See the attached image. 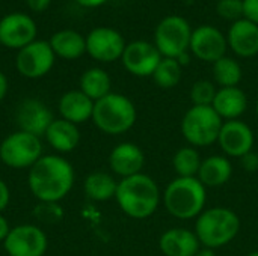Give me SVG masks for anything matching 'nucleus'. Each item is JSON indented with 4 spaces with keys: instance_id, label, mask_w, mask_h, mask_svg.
<instances>
[{
    "instance_id": "1",
    "label": "nucleus",
    "mask_w": 258,
    "mask_h": 256,
    "mask_svg": "<svg viewBox=\"0 0 258 256\" xmlns=\"http://www.w3.org/2000/svg\"><path fill=\"white\" fill-rule=\"evenodd\" d=\"M73 164L54 154L42 155L27 172V186L30 193L39 202L59 204L74 187Z\"/></svg>"
},
{
    "instance_id": "2",
    "label": "nucleus",
    "mask_w": 258,
    "mask_h": 256,
    "mask_svg": "<svg viewBox=\"0 0 258 256\" xmlns=\"http://www.w3.org/2000/svg\"><path fill=\"white\" fill-rule=\"evenodd\" d=\"M115 201L125 216L142 220L157 211L162 193L157 183L150 175L141 172L118 181Z\"/></svg>"
},
{
    "instance_id": "3",
    "label": "nucleus",
    "mask_w": 258,
    "mask_h": 256,
    "mask_svg": "<svg viewBox=\"0 0 258 256\" xmlns=\"http://www.w3.org/2000/svg\"><path fill=\"white\" fill-rule=\"evenodd\" d=\"M166 211L178 220L197 219L207 204V189L197 178H174L162 195Z\"/></svg>"
},
{
    "instance_id": "4",
    "label": "nucleus",
    "mask_w": 258,
    "mask_h": 256,
    "mask_svg": "<svg viewBox=\"0 0 258 256\" xmlns=\"http://www.w3.org/2000/svg\"><path fill=\"white\" fill-rule=\"evenodd\" d=\"M240 232L239 216L227 207L206 208L195 222V234L201 247L212 250L228 246Z\"/></svg>"
},
{
    "instance_id": "5",
    "label": "nucleus",
    "mask_w": 258,
    "mask_h": 256,
    "mask_svg": "<svg viewBox=\"0 0 258 256\" xmlns=\"http://www.w3.org/2000/svg\"><path fill=\"white\" fill-rule=\"evenodd\" d=\"M136 119L138 110L135 103L122 94L110 92L94 103L92 122L104 134H124L133 128Z\"/></svg>"
},
{
    "instance_id": "6",
    "label": "nucleus",
    "mask_w": 258,
    "mask_h": 256,
    "mask_svg": "<svg viewBox=\"0 0 258 256\" xmlns=\"http://www.w3.org/2000/svg\"><path fill=\"white\" fill-rule=\"evenodd\" d=\"M222 124V118L212 106H192L181 119L180 131L190 146L206 148L218 143Z\"/></svg>"
},
{
    "instance_id": "7",
    "label": "nucleus",
    "mask_w": 258,
    "mask_h": 256,
    "mask_svg": "<svg viewBox=\"0 0 258 256\" xmlns=\"http://www.w3.org/2000/svg\"><path fill=\"white\" fill-rule=\"evenodd\" d=\"M41 137L17 130L0 143L2 163L11 169H30L42 157Z\"/></svg>"
},
{
    "instance_id": "8",
    "label": "nucleus",
    "mask_w": 258,
    "mask_h": 256,
    "mask_svg": "<svg viewBox=\"0 0 258 256\" xmlns=\"http://www.w3.org/2000/svg\"><path fill=\"white\" fill-rule=\"evenodd\" d=\"M192 27L181 15H168L154 30V45L163 57L177 59L189 51Z\"/></svg>"
},
{
    "instance_id": "9",
    "label": "nucleus",
    "mask_w": 258,
    "mask_h": 256,
    "mask_svg": "<svg viewBox=\"0 0 258 256\" xmlns=\"http://www.w3.org/2000/svg\"><path fill=\"white\" fill-rule=\"evenodd\" d=\"M3 249L8 256H44L48 249V238L39 226L24 223L11 228Z\"/></svg>"
},
{
    "instance_id": "10",
    "label": "nucleus",
    "mask_w": 258,
    "mask_h": 256,
    "mask_svg": "<svg viewBox=\"0 0 258 256\" xmlns=\"http://www.w3.org/2000/svg\"><path fill=\"white\" fill-rule=\"evenodd\" d=\"M54 51L47 41H33L18 50L15 57L17 71L26 78H41L50 72L54 65Z\"/></svg>"
},
{
    "instance_id": "11",
    "label": "nucleus",
    "mask_w": 258,
    "mask_h": 256,
    "mask_svg": "<svg viewBox=\"0 0 258 256\" xmlns=\"http://www.w3.org/2000/svg\"><path fill=\"white\" fill-rule=\"evenodd\" d=\"M124 36L112 27H95L86 36V53L98 62H115L125 50Z\"/></svg>"
},
{
    "instance_id": "12",
    "label": "nucleus",
    "mask_w": 258,
    "mask_h": 256,
    "mask_svg": "<svg viewBox=\"0 0 258 256\" xmlns=\"http://www.w3.org/2000/svg\"><path fill=\"white\" fill-rule=\"evenodd\" d=\"M227 48H228L227 36L218 27L210 24H203L192 30L189 50L197 59L203 62L215 63L216 60L225 56Z\"/></svg>"
},
{
    "instance_id": "13",
    "label": "nucleus",
    "mask_w": 258,
    "mask_h": 256,
    "mask_svg": "<svg viewBox=\"0 0 258 256\" xmlns=\"http://www.w3.org/2000/svg\"><path fill=\"white\" fill-rule=\"evenodd\" d=\"M162 59L157 47L144 39L128 42L121 57L124 68L136 77H151Z\"/></svg>"
},
{
    "instance_id": "14",
    "label": "nucleus",
    "mask_w": 258,
    "mask_h": 256,
    "mask_svg": "<svg viewBox=\"0 0 258 256\" xmlns=\"http://www.w3.org/2000/svg\"><path fill=\"white\" fill-rule=\"evenodd\" d=\"M255 136L252 128L242 119L224 121L218 145L225 157L242 158L248 152L254 151Z\"/></svg>"
},
{
    "instance_id": "15",
    "label": "nucleus",
    "mask_w": 258,
    "mask_h": 256,
    "mask_svg": "<svg viewBox=\"0 0 258 256\" xmlns=\"http://www.w3.org/2000/svg\"><path fill=\"white\" fill-rule=\"evenodd\" d=\"M36 38V24L27 14L12 12L0 20V44L21 50Z\"/></svg>"
},
{
    "instance_id": "16",
    "label": "nucleus",
    "mask_w": 258,
    "mask_h": 256,
    "mask_svg": "<svg viewBox=\"0 0 258 256\" xmlns=\"http://www.w3.org/2000/svg\"><path fill=\"white\" fill-rule=\"evenodd\" d=\"M53 115L50 109L39 100L27 98L17 109V124L18 130L35 134L38 137L44 136L50 124L53 122Z\"/></svg>"
},
{
    "instance_id": "17",
    "label": "nucleus",
    "mask_w": 258,
    "mask_h": 256,
    "mask_svg": "<svg viewBox=\"0 0 258 256\" xmlns=\"http://www.w3.org/2000/svg\"><path fill=\"white\" fill-rule=\"evenodd\" d=\"M144 166H145V154L133 142L118 143L109 154V167L115 175L121 178L141 174Z\"/></svg>"
},
{
    "instance_id": "18",
    "label": "nucleus",
    "mask_w": 258,
    "mask_h": 256,
    "mask_svg": "<svg viewBox=\"0 0 258 256\" xmlns=\"http://www.w3.org/2000/svg\"><path fill=\"white\" fill-rule=\"evenodd\" d=\"M227 42L231 51L243 59H251L258 54V24L242 18L231 23Z\"/></svg>"
},
{
    "instance_id": "19",
    "label": "nucleus",
    "mask_w": 258,
    "mask_h": 256,
    "mask_svg": "<svg viewBox=\"0 0 258 256\" xmlns=\"http://www.w3.org/2000/svg\"><path fill=\"white\" fill-rule=\"evenodd\" d=\"M159 249L165 256H195L201 249V243L195 231L171 228L160 235Z\"/></svg>"
},
{
    "instance_id": "20",
    "label": "nucleus",
    "mask_w": 258,
    "mask_h": 256,
    "mask_svg": "<svg viewBox=\"0 0 258 256\" xmlns=\"http://www.w3.org/2000/svg\"><path fill=\"white\" fill-rule=\"evenodd\" d=\"M212 107L222 118V121L240 119L248 109V97L239 86L219 88Z\"/></svg>"
},
{
    "instance_id": "21",
    "label": "nucleus",
    "mask_w": 258,
    "mask_h": 256,
    "mask_svg": "<svg viewBox=\"0 0 258 256\" xmlns=\"http://www.w3.org/2000/svg\"><path fill=\"white\" fill-rule=\"evenodd\" d=\"M57 109L62 119L79 125L92 119L94 101L89 97H86L80 89L68 91L60 97Z\"/></svg>"
},
{
    "instance_id": "22",
    "label": "nucleus",
    "mask_w": 258,
    "mask_h": 256,
    "mask_svg": "<svg viewBox=\"0 0 258 256\" xmlns=\"http://www.w3.org/2000/svg\"><path fill=\"white\" fill-rule=\"evenodd\" d=\"M47 143L59 154L74 151L80 143V130L76 124H71L62 118L53 119L44 134Z\"/></svg>"
},
{
    "instance_id": "23",
    "label": "nucleus",
    "mask_w": 258,
    "mask_h": 256,
    "mask_svg": "<svg viewBox=\"0 0 258 256\" xmlns=\"http://www.w3.org/2000/svg\"><path fill=\"white\" fill-rule=\"evenodd\" d=\"M233 177V164L225 155H210L203 158L197 178L206 189H216L225 186Z\"/></svg>"
},
{
    "instance_id": "24",
    "label": "nucleus",
    "mask_w": 258,
    "mask_h": 256,
    "mask_svg": "<svg viewBox=\"0 0 258 256\" xmlns=\"http://www.w3.org/2000/svg\"><path fill=\"white\" fill-rule=\"evenodd\" d=\"M50 45L56 56L67 60L79 59L86 53V38L71 29L56 32L50 39Z\"/></svg>"
},
{
    "instance_id": "25",
    "label": "nucleus",
    "mask_w": 258,
    "mask_h": 256,
    "mask_svg": "<svg viewBox=\"0 0 258 256\" xmlns=\"http://www.w3.org/2000/svg\"><path fill=\"white\" fill-rule=\"evenodd\" d=\"M118 181L107 172H91L83 183V190L88 199L94 202H106L115 199Z\"/></svg>"
},
{
    "instance_id": "26",
    "label": "nucleus",
    "mask_w": 258,
    "mask_h": 256,
    "mask_svg": "<svg viewBox=\"0 0 258 256\" xmlns=\"http://www.w3.org/2000/svg\"><path fill=\"white\" fill-rule=\"evenodd\" d=\"M110 75L101 68H89L80 77V91L94 103L110 94Z\"/></svg>"
},
{
    "instance_id": "27",
    "label": "nucleus",
    "mask_w": 258,
    "mask_h": 256,
    "mask_svg": "<svg viewBox=\"0 0 258 256\" xmlns=\"http://www.w3.org/2000/svg\"><path fill=\"white\" fill-rule=\"evenodd\" d=\"M201 154L198 148L195 146H183L175 151L172 155V167L177 174V177L192 178L198 175V170L201 167Z\"/></svg>"
},
{
    "instance_id": "28",
    "label": "nucleus",
    "mask_w": 258,
    "mask_h": 256,
    "mask_svg": "<svg viewBox=\"0 0 258 256\" xmlns=\"http://www.w3.org/2000/svg\"><path fill=\"white\" fill-rule=\"evenodd\" d=\"M213 78L221 88H234L242 81V66L240 63L228 56L221 57L213 63Z\"/></svg>"
},
{
    "instance_id": "29",
    "label": "nucleus",
    "mask_w": 258,
    "mask_h": 256,
    "mask_svg": "<svg viewBox=\"0 0 258 256\" xmlns=\"http://www.w3.org/2000/svg\"><path fill=\"white\" fill-rule=\"evenodd\" d=\"M181 74L183 66L178 63L177 59L163 57L151 77L160 89H172L180 83Z\"/></svg>"
},
{
    "instance_id": "30",
    "label": "nucleus",
    "mask_w": 258,
    "mask_h": 256,
    "mask_svg": "<svg viewBox=\"0 0 258 256\" xmlns=\"http://www.w3.org/2000/svg\"><path fill=\"white\" fill-rule=\"evenodd\" d=\"M216 86L210 80H198L190 88L192 106H212L216 97Z\"/></svg>"
},
{
    "instance_id": "31",
    "label": "nucleus",
    "mask_w": 258,
    "mask_h": 256,
    "mask_svg": "<svg viewBox=\"0 0 258 256\" xmlns=\"http://www.w3.org/2000/svg\"><path fill=\"white\" fill-rule=\"evenodd\" d=\"M216 12L221 18L231 23L245 18L243 17V0H218Z\"/></svg>"
},
{
    "instance_id": "32",
    "label": "nucleus",
    "mask_w": 258,
    "mask_h": 256,
    "mask_svg": "<svg viewBox=\"0 0 258 256\" xmlns=\"http://www.w3.org/2000/svg\"><path fill=\"white\" fill-rule=\"evenodd\" d=\"M33 216L44 223H56L63 217V211L59 204L39 202V205L33 210Z\"/></svg>"
},
{
    "instance_id": "33",
    "label": "nucleus",
    "mask_w": 258,
    "mask_h": 256,
    "mask_svg": "<svg viewBox=\"0 0 258 256\" xmlns=\"http://www.w3.org/2000/svg\"><path fill=\"white\" fill-rule=\"evenodd\" d=\"M243 17L258 24V0H243Z\"/></svg>"
},
{
    "instance_id": "34",
    "label": "nucleus",
    "mask_w": 258,
    "mask_h": 256,
    "mask_svg": "<svg viewBox=\"0 0 258 256\" xmlns=\"http://www.w3.org/2000/svg\"><path fill=\"white\" fill-rule=\"evenodd\" d=\"M240 160V166L243 167V170H246V172H255L258 170V154L257 152H254V151H251V152H248L246 155H243L242 158H239Z\"/></svg>"
},
{
    "instance_id": "35",
    "label": "nucleus",
    "mask_w": 258,
    "mask_h": 256,
    "mask_svg": "<svg viewBox=\"0 0 258 256\" xmlns=\"http://www.w3.org/2000/svg\"><path fill=\"white\" fill-rule=\"evenodd\" d=\"M9 202H11V190H9L8 184L0 178V213H3L6 210Z\"/></svg>"
},
{
    "instance_id": "36",
    "label": "nucleus",
    "mask_w": 258,
    "mask_h": 256,
    "mask_svg": "<svg viewBox=\"0 0 258 256\" xmlns=\"http://www.w3.org/2000/svg\"><path fill=\"white\" fill-rule=\"evenodd\" d=\"M27 6L33 11V12H42L48 8L51 0H26Z\"/></svg>"
},
{
    "instance_id": "37",
    "label": "nucleus",
    "mask_w": 258,
    "mask_h": 256,
    "mask_svg": "<svg viewBox=\"0 0 258 256\" xmlns=\"http://www.w3.org/2000/svg\"><path fill=\"white\" fill-rule=\"evenodd\" d=\"M9 231H11L9 222H8V220H6V217L0 213V241H2V243L6 240V237H8Z\"/></svg>"
},
{
    "instance_id": "38",
    "label": "nucleus",
    "mask_w": 258,
    "mask_h": 256,
    "mask_svg": "<svg viewBox=\"0 0 258 256\" xmlns=\"http://www.w3.org/2000/svg\"><path fill=\"white\" fill-rule=\"evenodd\" d=\"M74 2L79 3L80 6H85V8H97V6L104 5L107 0H74Z\"/></svg>"
},
{
    "instance_id": "39",
    "label": "nucleus",
    "mask_w": 258,
    "mask_h": 256,
    "mask_svg": "<svg viewBox=\"0 0 258 256\" xmlns=\"http://www.w3.org/2000/svg\"><path fill=\"white\" fill-rule=\"evenodd\" d=\"M8 78H6V75L0 71V101L6 97V94H8Z\"/></svg>"
},
{
    "instance_id": "40",
    "label": "nucleus",
    "mask_w": 258,
    "mask_h": 256,
    "mask_svg": "<svg viewBox=\"0 0 258 256\" xmlns=\"http://www.w3.org/2000/svg\"><path fill=\"white\" fill-rule=\"evenodd\" d=\"M195 256H216L215 253V250H212V249H207V247H201L198 252H197V255Z\"/></svg>"
},
{
    "instance_id": "41",
    "label": "nucleus",
    "mask_w": 258,
    "mask_h": 256,
    "mask_svg": "<svg viewBox=\"0 0 258 256\" xmlns=\"http://www.w3.org/2000/svg\"><path fill=\"white\" fill-rule=\"evenodd\" d=\"M177 60H178V63H180L181 66L187 65V63L190 62V56H189V51H187V53H184V54H181L180 57H177Z\"/></svg>"
},
{
    "instance_id": "42",
    "label": "nucleus",
    "mask_w": 258,
    "mask_h": 256,
    "mask_svg": "<svg viewBox=\"0 0 258 256\" xmlns=\"http://www.w3.org/2000/svg\"><path fill=\"white\" fill-rule=\"evenodd\" d=\"M246 256H258V250H255V252H251V253H248Z\"/></svg>"
},
{
    "instance_id": "43",
    "label": "nucleus",
    "mask_w": 258,
    "mask_h": 256,
    "mask_svg": "<svg viewBox=\"0 0 258 256\" xmlns=\"http://www.w3.org/2000/svg\"><path fill=\"white\" fill-rule=\"evenodd\" d=\"M255 115H257V118H258V100H257V103H255Z\"/></svg>"
},
{
    "instance_id": "44",
    "label": "nucleus",
    "mask_w": 258,
    "mask_h": 256,
    "mask_svg": "<svg viewBox=\"0 0 258 256\" xmlns=\"http://www.w3.org/2000/svg\"><path fill=\"white\" fill-rule=\"evenodd\" d=\"M2 164H3V163H2V158H0V166H2Z\"/></svg>"
}]
</instances>
